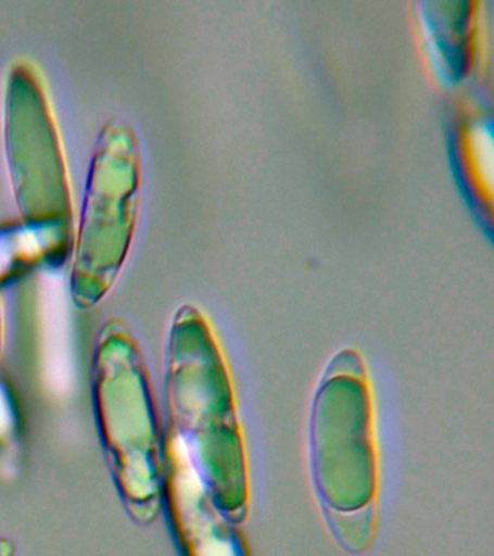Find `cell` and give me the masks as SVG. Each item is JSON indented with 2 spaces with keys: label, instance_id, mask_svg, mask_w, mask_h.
<instances>
[{
  "label": "cell",
  "instance_id": "cell-4",
  "mask_svg": "<svg viewBox=\"0 0 494 556\" xmlns=\"http://www.w3.org/2000/svg\"><path fill=\"white\" fill-rule=\"evenodd\" d=\"M163 463V484L185 555L246 556L238 534L205 498L201 476L172 434L164 445Z\"/></svg>",
  "mask_w": 494,
  "mask_h": 556
},
{
  "label": "cell",
  "instance_id": "cell-1",
  "mask_svg": "<svg viewBox=\"0 0 494 556\" xmlns=\"http://www.w3.org/2000/svg\"><path fill=\"white\" fill-rule=\"evenodd\" d=\"M3 143L20 219L41 258L59 261L73 245L71 178L40 68L12 61L3 103Z\"/></svg>",
  "mask_w": 494,
  "mask_h": 556
},
{
  "label": "cell",
  "instance_id": "cell-3",
  "mask_svg": "<svg viewBox=\"0 0 494 556\" xmlns=\"http://www.w3.org/2000/svg\"><path fill=\"white\" fill-rule=\"evenodd\" d=\"M141 182L136 129L127 117L114 115L94 143L73 237L71 295L81 311L101 303L123 271L136 235Z\"/></svg>",
  "mask_w": 494,
  "mask_h": 556
},
{
  "label": "cell",
  "instance_id": "cell-6",
  "mask_svg": "<svg viewBox=\"0 0 494 556\" xmlns=\"http://www.w3.org/2000/svg\"><path fill=\"white\" fill-rule=\"evenodd\" d=\"M0 345H2V304H0Z\"/></svg>",
  "mask_w": 494,
  "mask_h": 556
},
{
  "label": "cell",
  "instance_id": "cell-5",
  "mask_svg": "<svg viewBox=\"0 0 494 556\" xmlns=\"http://www.w3.org/2000/svg\"><path fill=\"white\" fill-rule=\"evenodd\" d=\"M16 545L10 538L0 536V556H15Z\"/></svg>",
  "mask_w": 494,
  "mask_h": 556
},
{
  "label": "cell",
  "instance_id": "cell-2",
  "mask_svg": "<svg viewBox=\"0 0 494 556\" xmlns=\"http://www.w3.org/2000/svg\"><path fill=\"white\" fill-rule=\"evenodd\" d=\"M99 428L128 511L138 521L159 513L163 486L162 432L144 355L118 317L103 324L94 352Z\"/></svg>",
  "mask_w": 494,
  "mask_h": 556
}]
</instances>
